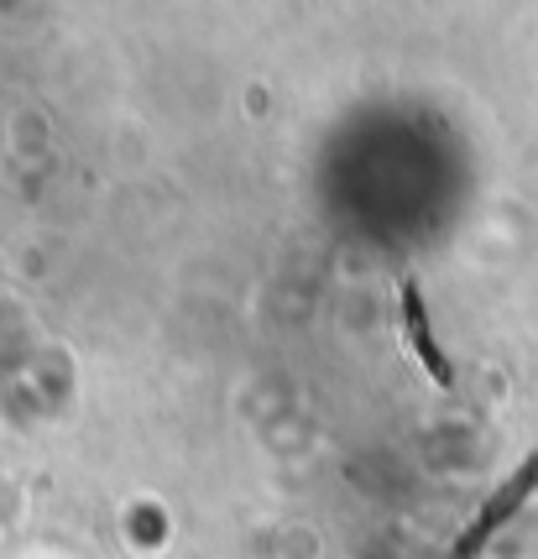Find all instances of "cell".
<instances>
[{
	"label": "cell",
	"mask_w": 538,
	"mask_h": 559,
	"mask_svg": "<svg viewBox=\"0 0 538 559\" xmlns=\"http://www.w3.org/2000/svg\"><path fill=\"white\" fill-rule=\"evenodd\" d=\"M534 491H538V450H534V455H528L523 465H517V471L507 476V481H502V487L491 491L487 502H481L476 523H470V528L461 534V544H455V559H476V555H481L491 538H497L502 528H507V523H513V512L523 508V502H528Z\"/></svg>",
	"instance_id": "cell-1"
},
{
	"label": "cell",
	"mask_w": 538,
	"mask_h": 559,
	"mask_svg": "<svg viewBox=\"0 0 538 559\" xmlns=\"http://www.w3.org/2000/svg\"><path fill=\"white\" fill-rule=\"evenodd\" d=\"M403 319H408V341H414V356L429 366V377H434L440 388H450L455 377H450V361L440 356V341H434V330H429V309H423V298H418L414 283L403 288Z\"/></svg>",
	"instance_id": "cell-2"
}]
</instances>
